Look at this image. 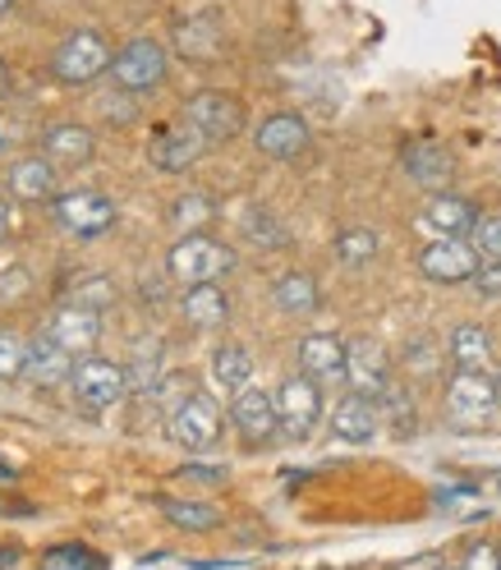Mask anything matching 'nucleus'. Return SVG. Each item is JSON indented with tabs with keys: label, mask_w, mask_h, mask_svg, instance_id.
<instances>
[{
	"label": "nucleus",
	"mask_w": 501,
	"mask_h": 570,
	"mask_svg": "<svg viewBox=\"0 0 501 570\" xmlns=\"http://www.w3.org/2000/svg\"><path fill=\"white\" fill-rule=\"evenodd\" d=\"M492 419H501L497 405V373H451L446 382V423L455 433H488Z\"/></svg>",
	"instance_id": "obj_1"
},
{
	"label": "nucleus",
	"mask_w": 501,
	"mask_h": 570,
	"mask_svg": "<svg viewBox=\"0 0 501 570\" xmlns=\"http://www.w3.org/2000/svg\"><path fill=\"white\" fill-rule=\"evenodd\" d=\"M111 60H116L111 42H106L97 28H75L51 56V75L65 88H88V83H97L106 75V69H111Z\"/></svg>",
	"instance_id": "obj_2"
},
{
	"label": "nucleus",
	"mask_w": 501,
	"mask_h": 570,
	"mask_svg": "<svg viewBox=\"0 0 501 570\" xmlns=\"http://www.w3.org/2000/svg\"><path fill=\"white\" fill-rule=\"evenodd\" d=\"M230 267H235V254H230L222 239H212L207 230H198V235H180V239L170 244V254H166V272L180 281V285L222 281Z\"/></svg>",
	"instance_id": "obj_3"
},
{
	"label": "nucleus",
	"mask_w": 501,
	"mask_h": 570,
	"mask_svg": "<svg viewBox=\"0 0 501 570\" xmlns=\"http://www.w3.org/2000/svg\"><path fill=\"white\" fill-rule=\"evenodd\" d=\"M166 433H170V442L180 451L203 455V451H212L222 442V405L212 396H203V391H189V396L170 410Z\"/></svg>",
	"instance_id": "obj_4"
},
{
	"label": "nucleus",
	"mask_w": 501,
	"mask_h": 570,
	"mask_svg": "<svg viewBox=\"0 0 501 570\" xmlns=\"http://www.w3.org/2000/svg\"><path fill=\"white\" fill-rule=\"evenodd\" d=\"M166 69H170V56H166V47L157 38H129L116 51V60H111V79H116L120 92H134L138 97V92L161 88L166 83Z\"/></svg>",
	"instance_id": "obj_5"
},
{
	"label": "nucleus",
	"mask_w": 501,
	"mask_h": 570,
	"mask_svg": "<svg viewBox=\"0 0 501 570\" xmlns=\"http://www.w3.org/2000/svg\"><path fill=\"white\" fill-rule=\"evenodd\" d=\"M180 120H189L207 142H230L244 129V101L222 88H203L180 106Z\"/></svg>",
	"instance_id": "obj_6"
},
{
	"label": "nucleus",
	"mask_w": 501,
	"mask_h": 570,
	"mask_svg": "<svg viewBox=\"0 0 501 570\" xmlns=\"http://www.w3.org/2000/svg\"><path fill=\"white\" fill-rule=\"evenodd\" d=\"M51 217L65 235L75 239H97L116 226V203L97 194V189H69V194H56L51 203Z\"/></svg>",
	"instance_id": "obj_7"
},
{
	"label": "nucleus",
	"mask_w": 501,
	"mask_h": 570,
	"mask_svg": "<svg viewBox=\"0 0 501 570\" xmlns=\"http://www.w3.org/2000/svg\"><path fill=\"white\" fill-rule=\"evenodd\" d=\"M276 414H281V438L285 442H308L313 428L322 423V382L295 373L276 386Z\"/></svg>",
	"instance_id": "obj_8"
},
{
	"label": "nucleus",
	"mask_w": 501,
	"mask_h": 570,
	"mask_svg": "<svg viewBox=\"0 0 501 570\" xmlns=\"http://www.w3.org/2000/svg\"><path fill=\"white\" fill-rule=\"evenodd\" d=\"M69 391H75V405H84V410H111L129 391V373L116 360L84 354L75 364V373H69Z\"/></svg>",
	"instance_id": "obj_9"
},
{
	"label": "nucleus",
	"mask_w": 501,
	"mask_h": 570,
	"mask_svg": "<svg viewBox=\"0 0 501 570\" xmlns=\"http://www.w3.org/2000/svg\"><path fill=\"white\" fill-rule=\"evenodd\" d=\"M414 267H419V276L438 281V285H460V281H474L483 258L470 239H428L414 254Z\"/></svg>",
	"instance_id": "obj_10"
},
{
	"label": "nucleus",
	"mask_w": 501,
	"mask_h": 570,
	"mask_svg": "<svg viewBox=\"0 0 501 570\" xmlns=\"http://www.w3.org/2000/svg\"><path fill=\"white\" fill-rule=\"evenodd\" d=\"M230 423L248 446H267L281 438V414H276V396L258 386H244L239 396H230Z\"/></svg>",
	"instance_id": "obj_11"
},
{
	"label": "nucleus",
	"mask_w": 501,
	"mask_h": 570,
	"mask_svg": "<svg viewBox=\"0 0 501 570\" xmlns=\"http://www.w3.org/2000/svg\"><path fill=\"white\" fill-rule=\"evenodd\" d=\"M212 148V142L189 125V120H175V125H161L148 142V161L166 175H185L203 153Z\"/></svg>",
	"instance_id": "obj_12"
},
{
	"label": "nucleus",
	"mask_w": 501,
	"mask_h": 570,
	"mask_svg": "<svg viewBox=\"0 0 501 570\" xmlns=\"http://www.w3.org/2000/svg\"><path fill=\"white\" fill-rule=\"evenodd\" d=\"M391 382L396 377H391V354L382 350V341H369V336L350 341V350H345V386L377 401Z\"/></svg>",
	"instance_id": "obj_13"
},
{
	"label": "nucleus",
	"mask_w": 501,
	"mask_h": 570,
	"mask_svg": "<svg viewBox=\"0 0 501 570\" xmlns=\"http://www.w3.org/2000/svg\"><path fill=\"white\" fill-rule=\"evenodd\" d=\"M254 148L263 157H272V161H295V157H304L313 148V129H308V120L299 111H276V116H267L258 125Z\"/></svg>",
	"instance_id": "obj_14"
},
{
	"label": "nucleus",
	"mask_w": 501,
	"mask_h": 570,
	"mask_svg": "<svg viewBox=\"0 0 501 570\" xmlns=\"http://www.w3.org/2000/svg\"><path fill=\"white\" fill-rule=\"evenodd\" d=\"M170 47H175V56L189 60V65L217 60L222 47H226V23H222V14L203 10V14L180 19V23H175V32H170Z\"/></svg>",
	"instance_id": "obj_15"
},
{
	"label": "nucleus",
	"mask_w": 501,
	"mask_h": 570,
	"mask_svg": "<svg viewBox=\"0 0 501 570\" xmlns=\"http://www.w3.org/2000/svg\"><path fill=\"white\" fill-rule=\"evenodd\" d=\"M332 438L345 446H369L382 433V410L373 396H360V391H345V396L332 405Z\"/></svg>",
	"instance_id": "obj_16"
},
{
	"label": "nucleus",
	"mask_w": 501,
	"mask_h": 570,
	"mask_svg": "<svg viewBox=\"0 0 501 570\" xmlns=\"http://www.w3.org/2000/svg\"><path fill=\"white\" fill-rule=\"evenodd\" d=\"M483 217V212L470 203V198H460V194H433L423 203V212H419V226L433 235V239H470V230H474V222Z\"/></svg>",
	"instance_id": "obj_17"
},
{
	"label": "nucleus",
	"mask_w": 501,
	"mask_h": 570,
	"mask_svg": "<svg viewBox=\"0 0 501 570\" xmlns=\"http://www.w3.org/2000/svg\"><path fill=\"white\" fill-rule=\"evenodd\" d=\"M401 170L410 175V180L428 194H446L451 175H455V157L442 148V142H410V148L401 153Z\"/></svg>",
	"instance_id": "obj_18"
},
{
	"label": "nucleus",
	"mask_w": 501,
	"mask_h": 570,
	"mask_svg": "<svg viewBox=\"0 0 501 570\" xmlns=\"http://www.w3.org/2000/svg\"><path fill=\"white\" fill-rule=\"evenodd\" d=\"M345 350H350V341H341L332 332H308L295 350L299 373L313 382H345Z\"/></svg>",
	"instance_id": "obj_19"
},
{
	"label": "nucleus",
	"mask_w": 501,
	"mask_h": 570,
	"mask_svg": "<svg viewBox=\"0 0 501 570\" xmlns=\"http://www.w3.org/2000/svg\"><path fill=\"white\" fill-rule=\"evenodd\" d=\"M47 332H51L69 354H75V360H84V354H92L97 341H101V313L79 308V304H60V308L51 313Z\"/></svg>",
	"instance_id": "obj_20"
},
{
	"label": "nucleus",
	"mask_w": 501,
	"mask_h": 570,
	"mask_svg": "<svg viewBox=\"0 0 501 570\" xmlns=\"http://www.w3.org/2000/svg\"><path fill=\"white\" fill-rule=\"evenodd\" d=\"M42 157L51 161V166H69V170H79V166H88L92 157H97V138H92V129L88 125H51L47 134H42Z\"/></svg>",
	"instance_id": "obj_21"
},
{
	"label": "nucleus",
	"mask_w": 501,
	"mask_h": 570,
	"mask_svg": "<svg viewBox=\"0 0 501 570\" xmlns=\"http://www.w3.org/2000/svg\"><path fill=\"white\" fill-rule=\"evenodd\" d=\"M60 180H56V166L47 161V157H19L10 170H6V189H10V198H19V203H56V189Z\"/></svg>",
	"instance_id": "obj_22"
},
{
	"label": "nucleus",
	"mask_w": 501,
	"mask_h": 570,
	"mask_svg": "<svg viewBox=\"0 0 501 570\" xmlns=\"http://www.w3.org/2000/svg\"><path fill=\"white\" fill-rule=\"evenodd\" d=\"M75 364H79L75 354H69L51 332H42L38 341H28V368H23V377L32 386H60V382H69Z\"/></svg>",
	"instance_id": "obj_23"
},
{
	"label": "nucleus",
	"mask_w": 501,
	"mask_h": 570,
	"mask_svg": "<svg viewBox=\"0 0 501 570\" xmlns=\"http://www.w3.org/2000/svg\"><path fill=\"white\" fill-rule=\"evenodd\" d=\"M180 313H185V323L194 332H217L230 323V299L217 281H207V285H185V295H180Z\"/></svg>",
	"instance_id": "obj_24"
},
{
	"label": "nucleus",
	"mask_w": 501,
	"mask_h": 570,
	"mask_svg": "<svg viewBox=\"0 0 501 570\" xmlns=\"http://www.w3.org/2000/svg\"><path fill=\"white\" fill-rule=\"evenodd\" d=\"M446 354L460 373H488L492 360H497V341L483 323H460L451 336H446Z\"/></svg>",
	"instance_id": "obj_25"
},
{
	"label": "nucleus",
	"mask_w": 501,
	"mask_h": 570,
	"mask_svg": "<svg viewBox=\"0 0 501 570\" xmlns=\"http://www.w3.org/2000/svg\"><path fill=\"white\" fill-rule=\"evenodd\" d=\"M272 304L285 313V317H308L322 308V285L313 272H281L272 281Z\"/></svg>",
	"instance_id": "obj_26"
},
{
	"label": "nucleus",
	"mask_w": 501,
	"mask_h": 570,
	"mask_svg": "<svg viewBox=\"0 0 501 570\" xmlns=\"http://www.w3.org/2000/svg\"><path fill=\"white\" fill-rule=\"evenodd\" d=\"M212 382H217L226 396H239L244 386H254V354L244 345H217L212 350Z\"/></svg>",
	"instance_id": "obj_27"
},
{
	"label": "nucleus",
	"mask_w": 501,
	"mask_h": 570,
	"mask_svg": "<svg viewBox=\"0 0 501 570\" xmlns=\"http://www.w3.org/2000/svg\"><path fill=\"white\" fill-rule=\"evenodd\" d=\"M157 511L185 533H212L222 529V511L207 502H189V497H157Z\"/></svg>",
	"instance_id": "obj_28"
},
{
	"label": "nucleus",
	"mask_w": 501,
	"mask_h": 570,
	"mask_svg": "<svg viewBox=\"0 0 501 570\" xmlns=\"http://www.w3.org/2000/svg\"><path fill=\"white\" fill-rule=\"evenodd\" d=\"M166 222L180 235H198V230H207V222H217V203H212L203 189H189V194H180L170 203Z\"/></svg>",
	"instance_id": "obj_29"
},
{
	"label": "nucleus",
	"mask_w": 501,
	"mask_h": 570,
	"mask_svg": "<svg viewBox=\"0 0 501 570\" xmlns=\"http://www.w3.org/2000/svg\"><path fill=\"white\" fill-rule=\"evenodd\" d=\"M332 254H336L341 267H369V263L382 254V239H377V230H369V226H345V230L336 235V244H332Z\"/></svg>",
	"instance_id": "obj_30"
},
{
	"label": "nucleus",
	"mask_w": 501,
	"mask_h": 570,
	"mask_svg": "<svg viewBox=\"0 0 501 570\" xmlns=\"http://www.w3.org/2000/svg\"><path fill=\"white\" fill-rule=\"evenodd\" d=\"M239 226H244L248 244L263 248V254H272V248H285V244H291V230H285V222L276 217L272 207H248Z\"/></svg>",
	"instance_id": "obj_31"
},
{
	"label": "nucleus",
	"mask_w": 501,
	"mask_h": 570,
	"mask_svg": "<svg viewBox=\"0 0 501 570\" xmlns=\"http://www.w3.org/2000/svg\"><path fill=\"white\" fill-rule=\"evenodd\" d=\"M377 410H382V423H386L396 438H410V433H414V396H410V386L391 382L382 396H377Z\"/></svg>",
	"instance_id": "obj_32"
},
{
	"label": "nucleus",
	"mask_w": 501,
	"mask_h": 570,
	"mask_svg": "<svg viewBox=\"0 0 501 570\" xmlns=\"http://www.w3.org/2000/svg\"><path fill=\"white\" fill-rule=\"evenodd\" d=\"M116 281L111 276H79V285L69 291V304H79V308H92V313H101V308H111L116 304Z\"/></svg>",
	"instance_id": "obj_33"
},
{
	"label": "nucleus",
	"mask_w": 501,
	"mask_h": 570,
	"mask_svg": "<svg viewBox=\"0 0 501 570\" xmlns=\"http://www.w3.org/2000/svg\"><path fill=\"white\" fill-rule=\"evenodd\" d=\"M42 570H106V561L84 543H60L42 552Z\"/></svg>",
	"instance_id": "obj_34"
},
{
	"label": "nucleus",
	"mask_w": 501,
	"mask_h": 570,
	"mask_svg": "<svg viewBox=\"0 0 501 570\" xmlns=\"http://www.w3.org/2000/svg\"><path fill=\"white\" fill-rule=\"evenodd\" d=\"M28 368V341L14 327H0V382H14Z\"/></svg>",
	"instance_id": "obj_35"
},
{
	"label": "nucleus",
	"mask_w": 501,
	"mask_h": 570,
	"mask_svg": "<svg viewBox=\"0 0 501 570\" xmlns=\"http://www.w3.org/2000/svg\"><path fill=\"white\" fill-rule=\"evenodd\" d=\"M470 244L479 248L483 263H501V212H492V217H479V222H474Z\"/></svg>",
	"instance_id": "obj_36"
},
{
	"label": "nucleus",
	"mask_w": 501,
	"mask_h": 570,
	"mask_svg": "<svg viewBox=\"0 0 501 570\" xmlns=\"http://www.w3.org/2000/svg\"><path fill=\"white\" fill-rule=\"evenodd\" d=\"M405 368H410L414 377H433V373H438V350L428 345V341H414V345L405 350Z\"/></svg>",
	"instance_id": "obj_37"
},
{
	"label": "nucleus",
	"mask_w": 501,
	"mask_h": 570,
	"mask_svg": "<svg viewBox=\"0 0 501 570\" xmlns=\"http://www.w3.org/2000/svg\"><path fill=\"white\" fill-rule=\"evenodd\" d=\"M470 285H474L479 299H501V263H483Z\"/></svg>",
	"instance_id": "obj_38"
},
{
	"label": "nucleus",
	"mask_w": 501,
	"mask_h": 570,
	"mask_svg": "<svg viewBox=\"0 0 501 570\" xmlns=\"http://www.w3.org/2000/svg\"><path fill=\"white\" fill-rule=\"evenodd\" d=\"M460 570H501V548L474 543L470 552H464V566H460Z\"/></svg>",
	"instance_id": "obj_39"
},
{
	"label": "nucleus",
	"mask_w": 501,
	"mask_h": 570,
	"mask_svg": "<svg viewBox=\"0 0 501 570\" xmlns=\"http://www.w3.org/2000/svg\"><path fill=\"white\" fill-rule=\"evenodd\" d=\"M134 92H125V97H106L101 101V116L111 120V125H129L134 120V101H129Z\"/></svg>",
	"instance_id": "obj_40"
},
{
	"label": "nucleus",
	"mask_w": 501,
	"mask_h": 570,
	"mask_svg": "<svg viewBox=\"0 0 501 570\" xmlns=\"http://www.w3.org/2000/svg\"><path fill=\"white\" fill-rule=\"evenodd\" d=\"M175 479H189V483H226V470H222V465H185Z\"/></svg>",
	"instance_id": "obj_41"
},
{
	"label": "nucleus",
	"mask_w": 501,
	"mask_h": 570,
	"mask_svg": "<svg viewBox=\"0 0 501 570\" xmlns=\"http://www.w3.org/2000/svg\"><path fill=\"white\" fill-rule=\"evenodd\" d=\"M10 226H14V207H10V198L0 194V239L10 235Z\"/></svg>",
	"instance_id": "obj_42"
},
{
	"label": "nucleus",
	"mask_w": 501,
	"mask_h": 570,
	"mask_svg": "<svg viewBox=\"0 0 501 570\" xmlns=\"http://www.w3.org/2000/svg\"><path fill=\"white\" fill-rule=\"evenodd\" d=\"M401 570H446V566H442V557L428 552V557H419V561H410V566H401Z\"/></svg>",
	"instance_id": "obj_43"
},
{
	"label": "nucleus",
	"mask_w": 501,
	"mask_h": 570,
	"mask_svg": "<svg viewBox=\"0 0 501 570\" xmlns=\"http://www.w3.org/2000/svg\"><path fill=\"white\" fill-rule=\"evenodd\" d=\"M6 88H10V69H6V60H0V97H6Z\"/></svg>",
	"instance_id": "obj_44"
},
{
	"label": "nucleus",
	"mask_w": 501,
	"mask_h": 570,
	"mask_svg": "<svg viewBox=\"0 0 501 570\" xmlns=\"http://www.w3.org/2000/svg\"><path fill=\"white\" fill-rule=\"evenodd\" d=\"M10 6H14V0H0V14H10Z\"/></svg>",
	"instance_id": "obj_45"
},
{
	"label": "nucleus",
	"mask_w": 501,
	"mask_h": 570,
	"mask_svg": "<svg viewBox=\"0 0 501 570\" xmlns=\"http://www.w3.org/2000/svg\"><path fill=\"white\" fill-rule=\"evenodd\" d=\"M497 405H501V373H497Z\"/></svg>",
	"instance_id": "obj_46"
}]
</instances>
